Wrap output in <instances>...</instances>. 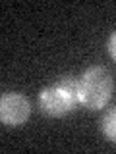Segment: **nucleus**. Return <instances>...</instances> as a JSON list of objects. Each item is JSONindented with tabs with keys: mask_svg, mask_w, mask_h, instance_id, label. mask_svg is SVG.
Here are the masks:
<instances>
[{
	"mask_svg": "<svg viewBox=\"0 0 116 154\" xmlns=\"http://www.w3.org/2000/svg\"><path fill=\"white\" fill-rule=\"evenodd\" d=\"M31 106L29 100L19 93H4L0 98V119L4 125L18 127L29 119Z\"/></svg>",
	"mask_w": 116,
	"mask_h": 154,
	"instance_id": "obj_3",
	"label": "nucleus"
},
{
	"mask_svg": "<svg viewBox=\"0 0 116 154\" xmlns=\"http://www.w3.org/2000/svg\"><path fill=\"white\" fill-rule=\"evenodd\" d=\"M77 104H79L77 79L68 77V75L47 85L39 93V108H41V112L47 116H52V118H62V116L74 112Z\"/></svg>",
	"mask_w": 116,
	"mask_h": 154,
	"instance_id": "obj_2",
	"label": "nucleus"
},
{
	"mask_svg": "<svg viewBox=\"0 0 116 154\" xmlns=\"http://www.w3.org/2000/svg\"><path fill=\"white\" fill-rule=\"evenodd\" d=\"M101 131L110 143H116V106L110 108L101 119Z\"/></svg>",
	"mask_w": 116,
	"mask_h": 154,
	"instance_id": "obj_4",
	"label": "nucleus"
},
{
	"mask_svg": "<svg viewBox=\"0 0 116 154\" xmlns=\"http://www.w3.org/2000/svg\"><path fill=\"white\" fill-rule=\"evenodd\" d=\"M106 48H108V54L110 58L116 62V31L112 33V35L108 37V42H106Z\"/></svg>",
	"mask_w": 116,
	"mask_h": 154,
	"instance_id": "obj_5",
	"label": "nucleus"
},
{
	"mask_svg": "<svg viewBox=\"0 0 116 154\" xmlns=\"http://www.w3.org/2000/svg\"><path fill=\"white\" fill-rule=\"evenodd\" d=\"M114 91V79L106 67L91 66L77 79L79 104L89 110H101L108 104Z\"/></svg>",
	"mask_w": 116,
	"mask_h": 154,
	"instance_id": "obj_1",
	"label": "nucleus"
}]
</instances>
